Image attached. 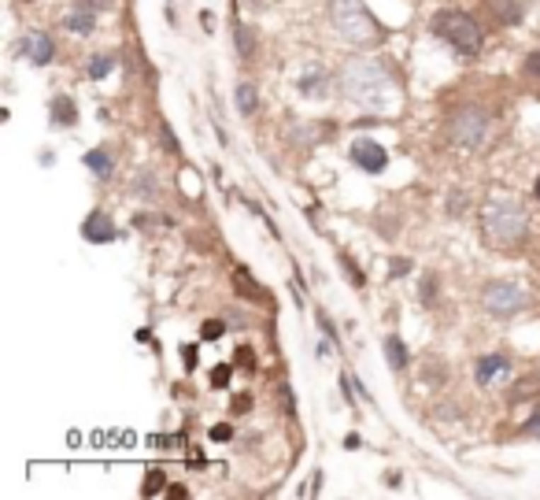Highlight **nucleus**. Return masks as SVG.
<instances>
[{
  "label": "nucleus",
  "instance_id": "13",
  "mask_svg": "<svg viewBox=\"0 0 540 500\" xmlns=\"http://www.w3.org/2000/svg\"><path fill=\"white\" fill-rule=\"evenodd\" d=\"M63 26H67L71 34H93L96 15H93V8H86V4H74L67 15H63Z\"/></svg>",
  "mask_w": 540,
  "mask_h": 500
},
{
  "label": "nucleus",
  "instance_id": "12",
  "mask_svg": "<svg viewBox=\"0 0 540 500\" xmlns=\"http://www.w3.org/2000/svg\"><path fill=\"white\" fill-rule=\"evenodd\" d=\"M52 52H56V45L52 38L45 34V30H30L26 34V56L34 67H45V63H52Z\"/></svg>",
  "mask_w": 540,
  "mask_h": 500
},
{
  "label": "nucleus",
  "instance_id": "30",
  "mask_svg": "<svg viewBox=\"0 0 540 500\" xmlns=\"http://www.w3.org/2000/svg\"><path fill=\"white\" fill-rule=\"evenodd\" d=\"M230 433H234V430L222 423V426H215V430H211V438H215V441H230Z\"/></svg>",
  "mask_w": 540,
  "mask_h": 500
},
{
  "label": "nucleus",
  "instance_id": "15",
  "mask_svg": "<svg viewBox=\"0 0 540 500\" xmlns=\"http://www.w3.org/2000/svg\"><path fill=\"white\" fill-rule=\"evenodd\" d=\"M78 123V108L71 96H56L52 101V126H74Z\"/></svg>",
  "mask_w": 540,
  "mask_h": 500
},
{
  "label": "nucleus",
  "instance_id": "1",
  "mask_svg": "<svg viewBox=\"0 0 540 500\" xmlns=\"http://www.w3.org/2000/svg\"><path fill=\"white\" fill-rule=\"evenodd\" d=\"M340 93L345 101H352L355 108H367V111H385L396 96V86L392 78L385 74L381 63L374 59H352L340 67Z\"/></svg>",
  "mask_w": 540,
  "mask_h": 500
},
{
  "label": "nucleus",
  "instance_id": "10",
  "mask_svg": "<svg viewBox=\"0 0 540 500\" xmlns=\"http://www.w3.org/2000/svg\"><path fill=\"white\" fill-rule=\"evenodd\" d=\"M297 89L304 96H311V101H318V96H326V89H330V78H326V71L318 63H307V67L297 74Z\"/></svg>",
  "mask_w": 540,
  "mask_h": 500
},
{
  "label": "nucleus",
  "instance_id": "4",
  "mask_svg": "<svg viewBox=\"0 0 540 500\" xmlns=\"http://www.w3.org/2000/svg\"><path fill=\"white\" fill-rule=\"evenodd\" d=\"M433 34L440 41H448L463 59L478 56V48H481V26L473 23L466 11H452V8L448 11H437L433 15Z\"/></svg>",
  "mask_w": 540,
  "mask_h": 500
},
{
  "label": "nucleus",
  "instance_id": "14",
  "mask_svg": "<svg viewBox=\"0 0 540 500\" xmlns=\"http://www.w3.org/2000/svg\"><path fill=\"white\" fill-rule=\"evenodd\" d=\"M385 360H389L392 370H403L407 360H411V352H407V345L400 341L396 334H389V337H385Z\"/></svg>",
  "mask_w": 540,
  "mask_h": 500
},
{
  "label": "nucleus",
  "instance_id": "19",
  "mask_svg": "<svg viewBox=\"0 0 540 500\" xmlns=\"http://www.w3.org/2000/svg\"><path fill=\"white\" fill-rule=\"evenodd\" d=\"M255 104H259L255 86H237V111H241V115H252Z\"/></svg>",
  "mask_w": 540,
  "mask_h": 500
},
{
  "label": "nucleus",
  "instance_id": "32",
  "mask_svg": "<svg viewBox=\"0 0 540 500\" xmlns=\"http://www.w3.org/2000/svg\"><path fill=\"white\" fill-rule=\"evenodd\" d=\"M182 356H185V367H189V370H193V367H196V348H193V345H189V348H185V352H182Z\"/></svg>",
  "mask_w": 540,
  "mask_h": 500
},
{
  "label": "nucleus",
  "instance_id": "23",
  "mask_svg": "<svg viewBox=\"0 0 540 500\" xmlns=\"http://www.w3.org/2000/svg\"><path fill=\"white\" fill-rule=\"evenodd\" d=\"M226 382H230V367H215V370H211V385H215V390H226Z\"/></svg>",
  "mask_w": 540,
  "mask_h": 500
},
{
  "label": "nucleus",
  "instance_id": "16",
  "mask_svg": "<svg viewBox=\"0 0 540 500\" xmlns=\"http://www.w3.org/2000/svg\"><path fill=\"white\" fill-rule=\"evenodd\" d=\"M86 167L96 174V178H111V156H108L104 149H93V152H86Z\"/></svg>",
  "mask_w": 540,
  "mask_h": 500
},
{
  "label": "nucleus",
  "instance_id": "26",
  "mask_svg": "<svg viewBox=\"0 0 540 500\" xmlns=\"http://www.w3.org/2000/svg\"><path fill=\"white\" fill-rule=\"evenodd\" d=\"M237 360H241V367H244V370H252V367H255V356H252V348H237Z\"/></svg>",
  "mask_w": 540,
  "mask_h": 500
},
{
  "label": "nucleus",
  "instance_id": "27",
  "mask_svg": "<svg viewBox=\"0 0 540 500\" xmlns=\"http://www.w3.org/2000/svg\"><path fill=\"white\" fill-rule=\"evenodd\" d=\"M526 430L533 433V438H540V404L533 408V415H529V423H526Z\"/></svg>",
  "mask_w": 540,
  "mask_h": 500
},
{
  "label": "nucleus",
  "instance_id": "28",
  "mask_svg": "<svg viewBox=\"0 0 540 500\" xmlns=\"http://www.w3.org/2000/svg\"><path fill=\"white\" fill-rule=\"evenodd\" d=\"M526 71L540 78V48H536V52H529V56H526Z\"/></svg>",
  "mask_w": 540,
  "mask_h": 500
},
{
  "label": "nucleus",
  "instance_id": "31",
  "mask_svg": "<svg viewBox=\"0 0 540 500\" xmlns=\"http://www.w3.org/2000/svg\"><path fill=\"white\" fill-rule=\"evenodd\" d=\"M78 4H86L93 11H104V8H111V0H78Z\"/></svg>",
  "mask_w": 540,
  "mask_h": 500
},
{
  "label": "nucleus",
  "instance_id": "20",
  "mask_svg": "<svg viewBox=\"0 0 540 500\" xmlns=\"http://www.w3.org/2000/svg\"><path fill=\"white\" fill-rule=\"evenodd\" d=\"M422 304H425V308H433V304H437V274L433 271L422 274Z\"/></svg>",
  "mask_w": 540,
  "mask_h": 500
},
{
  "label": "nucleus",
  "instance_id": "6",
  "mask_svg": "<svg viewBox=\"0 0 540 500\" xmlns=\"http://www.w3.org/2000/svg\"><path fill=\"white\" fill-rule=\"evenodd\" d=\"M485 134H488V115L478 111V108H463L459 115L452 119V126H448V137L459 144V149H466V152L478 149V144L485 141Z\"/></svg>",
  "mask_w": 540,
  "mask_h": 500
},
{
  "label": "nucleus",
  "instance_id": "21",
  "mask_svg": "<svg viewBox=\"0 0 540 500\" xmlns=\"http://www.w3.org/2000/svg\"><path fill=\"white\" fill-rule=\"evenodd\" d=\"M222 330H226V326H222L219 319H207L204 326H200V337H204V341H219V337H222Z\"/></svg>",
  "mask_w": 540,
  "mask_h": 500
},
{
  "label": "nucleus",
  "instance_id": "24",
  "mask_svg": "<svg viewBox=\"0 0 540 500\" xmlns=\"http://www.w3.org/2000/svg\"><path fill=\"white\" fill-rule=\"evenodd\" d=\"M159 489H163V475L149 471V478H144V493H159Z\"/></svg>",
  "mask_w": 540,
  "mask_h": 500
},
{
  "label": "nucleus",
  "instance_id": "9",
  "mask_svg": "<svg viewBox=\"0 0 540 500\" xmlns=\"http://www.w3.org/2000/svg\"><path fill=\"white\" fill-rule=\"evenodd\" d=\"M81 234L93 245H108V241H115V222H111L108 212H89V219L81 222Z\"/></svg>",
  "mask_w": 540,
  "mask_h": 500
},
{
  "label": "nucleus",
  "instance_id": "17",
  "mask_svg": "<svg viewBox=\"0 0 540 500\" xmlns=\"http://www.w3.org/2000/svg\"><path fill=\"white\" fill-rule=\"evenodd\" d=\"M86 71H89V78H104V74H111V71H115V56H111V52L93 56Z\"/></svg>",
  "mask_w": 540,
  "mask_h": 500
},
{
  "label": "nucleus",
  "instance_id": "3",
  "mask_svg": "<svg viewBox=\"0 0 540 500\" xmlns=\"http://www.w3.org/2000/svg\"><path fill=\"white\" fill-rule=\"evenodd\" d=\"M330 15H333V26L340 30L345 41H352V45H378L381 41L378 19L370 15V8L363 0H333Z\"/></svg>",
  "mask_w": 540,
  "mask_h": 500
},
{
  "label": "nucleus",
  "instance_id": "33",
  "mask_svg": "<svg viewBox=\"0 0 540 500\" xmlns=\"http://www.w3.org/2000/svg\"><path fill=\"white\" fill-rule=\"evenodd\" d=\"M533 193H536V200H540V178H536V186H533Z\"/></svg>",
  "mask_w": 540,
  "mask_h": 500
},
{
  "label": "nucleus",
  "instance_id": "29",
  "mask_svg": "<svg viewBox=\"0 0 540 500\" xmlns=\"http://www.w3.org/2000/svg\"><path fill=\"white\" fill-rule=\"evenodd\" d=\"M159 130H163V144H167V149H171V152H178V141H174V134H171V126H167V123H163V126H159Z\"/></svg>",
  "mask_w": 540,
  "mask_h": 500
},
{
  "label": "nucleus",
  "instance_id": "22",
  "mask_svg": "<svg viewBox=\"0 0 540 500\" xmlns=\"http://www.w3.org/2000/svg\"><path fill=\"white\" fill-rule=\"evenodd\" d=\"M340 263H345V271H348V282H352L355 289H359V285H363V282H367V278H363V271H359V267H355V263L348 260V256H345V252H340Z\"/></svg>",
  "mask_w": 540,
  "mask_h": 500
},
{
  "label": "nucleus",
  "instance_id": "2",
  "mask_svg": "<svg viewBox=\"0 0 540 500\" xmlns=\"http://www.w3.org/2000/svg\"><path fill=\"white\" fill-rule=\"evenodd\" d=\"M481 230L493 245H518V241L529 234V215L518 200L493 197L481 208Z\"/></svg>",
  "mask_w": 540,
  "mask_h": 500
},
{
  "label": "nucleus",
  "instance_id": "25",
  "mask_svg": "<svg viewBox=\"0 0 540 500\" xmlns=\"http://www.w3.org/2000/svg\"><path fill=\"white\" fill-rule=\"evenodd\" d=\"M389 267H392V271H389V274H392V278H403V274H407V271H411V260H392Z\"/></svg>",
  "mask_w": 540,
  "mask_h": 500
},
{
  "label": "nucleus",
  "instance_id": "18",
  "mask_svg": "<svg viewBox=\"0 0 540 500\" xmlns=\"http://www.w3.org/2000/svg\"><path fill=\"white\" fill-rule=\"evenodd\" d=\"M234 45H237V52H241V59H252V48H255V38H252V30H248V26H237V30H234Z\"/></svg>",
  "mask_w": 540,
  "mask_h": 500
},
{
  "label": "nucleus",
  "instance_id": "5",
  "mask_svg": "<svg viewBox=\"0 0 540 500\" xmlns=\"http://www.w3.org/2000/svg\"><path fill=\"white\" fill-rule=\"evenodd\" d=\"M481 304H485L488 315L511 319V315H518V312L529 304V293H526V289H522L518 282H488L485 293H481Z\"/></svg>",
  "mask_w": 540,
  "mask_h": 500
},
{
  "label": "nucleus",
  "instance_id": "7",
  "mask_svg": "<svg viewBox=\"0 0 540 500\" xmlns=\"http://www.w3.org/2000/svg\"><path fill=\"white\" fill-rule=\"evenodd\" d=\"M348 156H352V164H359V167H363V171H370V174L385 171V164H389L385 144L370 141V137H355V141H352V149H348Z\"/></svg>",
  "mask_w": 540,
  "mask_h": 500
},
{
  "label": "nucleus",
  "instance_id": "8",
  "mask_svg": "<svg viewBox=\"0 0 540 500\" xmlns=\"http://www.w3.org/2000/svg\"><path fill=\"white\" fill-rule=\"evenodd\" d=\"M507 375H511V360L507 356H481L478 367H473V378H478V385H485V390L503 382Z\"/></svg>",
  "mask_w": 540,
  "mask_h": 500
},
{
  "label": "nucleus",
  "instance_id": "11",
  "mask_svg": "<svg viewBox=\"0 0 540 500\" xmlns=\"http://www.w3.org/2000/svg\"><path fill=\"white\" fill-rule=\"evenodd\" d=\"M234 289H237V297H241V300H248V304H270V289L259 285L244 267L234 271Z\"/></svg>",
  "mask_w": 540,
  "mask_h": 500
}]
</instances>
